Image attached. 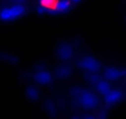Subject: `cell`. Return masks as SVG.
<instances>
[{
    "label": "cell",
    "instance_id": "6da1fadb",
    "mask_svg": "<svg viewBox=\"0 0 126 119\" xmlns=\"http://www.w3.org/2000/svg\"><path fill=\"white\" fill-rule=\"evenodd\" d=\"M26 8L24 4H14L11 6H4L1 13H0V18L3 21H14L22 15H25Z\"/></svg>",
    "mask_w": 126,
    "mask_h": 119
},
{
    "label": "cell",
    "instance_id": "7a4b0ae2",
    "mask_svg": "<svg viewBox=\"0 0 126 119\" xmlns=\"http://www.w3.org/2000/svg\"><path fill=\"white\" fill-rule=\"evenodd\" d=\"M61 0H38V11H47L51 14H59Z\"/></svg>",
    "mask_w": 126,
    "mask_h": 119
},
{
    "label": "cell",
    "instance_id": "3957f363",
    "mask_svg": "<svg viewBox=\"0 0 126 119\" xmlns=\"http://www.w3.org/2000/svg\"><path fill=\"white\" fill-rule=\"evenodd\" d=\"M121 96H122V93H121V91L119 89H115V91H109L108 93H106V99H108V102H110V103H115V102H117V100H120L121 99Z\"/></svg>",
    "mask_w": 126,
    "mask_h": 119
},
{
    "label": "cell",
    "instance_id": "277c9868",
    "mask_svg": "<svg viewBox=\"0 0 126 119\" xmlns=\"http://www.w3.org/2000/svg\"><path fill=\"white\" fill-rule=\"evenodd\" d=\"M35 79H36V82L45 84V83H48V82L51 81V76H49L46 71H40V72L36 75Z\"/></svg>",
    "mask_w": 126,
    "mask_h": 119
},
{
    "label": "cell",
    "instance_id": "5b68a950",
    "mask_svg": "<svg viewBox=\"0 0 126 119\" xmlns=\"http://www.w3.org/2000/svg\"><path fill=\"white\" fill-rule=\"evenodd\" d=\"M11 1H13L14 4H24L25 0H11Z\"/></svg>",
    "mask_w": 126,
    "mask_h": 119
},
{
    "label": "cell",
    "instance_id": "8992f818",
    "mask_svg": "<svg viewBox=\"0 0 126 119\" xmlns=\"http://www.w3.org/2000/svg\"><path fill=\"white\" fill-rule=\"evenodd\" d=\"M80 1H82V0H72L73 4H77V3H80Z\"/></svg>",
    "mask_w": 126,
    "mask_h": 119
}]
</instances>
